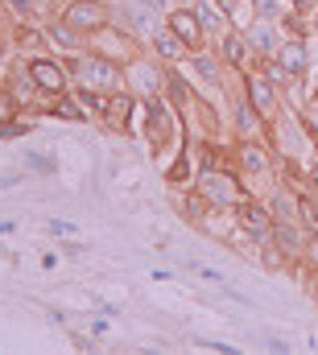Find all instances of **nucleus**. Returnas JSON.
Instances as JSON below:
<instances>
[{"label": "nucleus", "instance_id": "1a4fd4ad", "mask_svg": "<svg viewBox=\"0 0 318 355\" xmlns=\"http://www.w3.org/2000/svg\"><path fill=\"white\" fill-rule=\"evenodd\" d=\"M153 50H158L165 62H178L182 54H190V50H186V42H182L174 29H158V33H153Z\"/></svg>", "mask_w": 318, "mask_h": 355}, {"label": "nucleus", "instance_id": "a211bd4d", "mask_svg": "<svg viewBox=\"0 0 318 355\" xmlns=\"http://www.w3.org/2000/svg\"><path fill=\"white\" fill-rule=\"evenodd\" d=\"M194 71H199L207 83H215V62H211V58H203L199 50H194Z\"/></svg>", "mask_w": 318, "mask_h": 355}, {"label": "nucleus", "instance_id": "7ed1b4c3", "mask_svg": "<svg viewBox=\"0 0 318 355\" xmlns=\"http://www.w3.org/2000/svg\"><path fill=\"white\" fill-rule=\"evenodd\" d=\"M244 87H248V103H252V112L260 120H277V87L265 75H248Z\"/></svg>", "mask_w": 318, "mask_h": 355}, {"label": "nucleus", "instance_id": "39448f33", "mask_svg": "<svg viewBox=\"0 0 318 355\" xmlns=\"http://www.w3.org/2000/svg\"><path fill=\"white\" fill-rule=\"evenodd\" d=\"M29 79H33V87L50 91V95H58V91L67 87V75H62V67L54 58H33L29 62Z\"/></svg>", "mask_w": 318, "mask_h": 355}, {"label": "nucleus", "instance_id": "f03ea898", "mask_svg": "<svg viewBox=\"0 0 318 355\" xmlns=\"http://www.w3.org/2000/svg\"><path fill=\"white\" fill-rule=\"evenodd\" d=\"M165 29H174L182 42H186V50L194 54V50H203V33H207V25H203V17H199V8H174L169 17H165Z\"/></svg>", "mask_w": 318, "mask_h": 355}, {"label": "nucleus", "instance_id": "20e7f679", "mask_svg": "<svg viewBox=\"0 0 318 355\" xmlns=\"http://www.w3.org/2000/svg\"><path fill=\"white\" fill-rule=\"evenodd\" d=\"M236 215H240V223H244V232H248V236H265V232H273V215H269V207H265V202L236 198Z\"/></svg>", "mask_w": 318, "mask_h": 355}, {"label": "nucleus", "instance_id": "0eeeda50", "mask_svg": "<svg viewBox=\"0 0 318 355\" xmlns=\"http://www.w3.org/2000/svg\"><path fill=\"white\" fill-rule=\"evenodd\" d=\"M277 62H281L294 79L306 75V67H310V50H306V42H298V37H294V42H281V46H277Z\"/></svg>", "mask_w": 318, "mask_h": 355}, {"label": "nucleus", "instance_id": "4be33fe9", "mask_svg": "<svg viewBox=\"0 0 318 355\" xmlns=\"http://www.w3.org/2000/svg\"><path fill=\"white\" fill-rule=\"evenodd\" d=\"M294 8L306 17V12H318V0H294Z\"/></svg>", "mask_w": 318, "mask_h": 355}, {"label": "nucleus", "instance_id": "9b49d317", "mask_svg": "<svg viewBox=\"0 0 318 355\" xmlns=\"http://www.w3.org/2000/svg\"><path fill=\"white\" fill-rule=\"evenodd\" d=\"M203 194H207V202H219V207L236 202V194H232V186L224 178H203Z\"/></svg>", "mask_w": 318, "mask_h": 355}, {"label": "nucleus", "instance_id": "423d86ee", "mask_svg": "<svg viewBox=\"0 0 318 355\" xmlns=\"http://www.w3.org/2000/svg\"><path fill=\"white\" fill-rule=\"evenodd\" d=\"M79 79H83V87H112L116 83V67L108 58H83Z\"/></svg>", "mask_w": 318, "mask_h": 355}, {"label": "nucleus", "instance_id": "4468645a", "mask_svg": "<svg viewBox=\"0 0 318 355\" xmlns=\"http://www.w3.org/2000/svg\"><path fill=\"white\" fill-rule=\"evenodd\" d=\"M252 42H256V46H260L265 54H273V50H277V29H269V21L260 17V25L252 29Z\"/></svg>", "mask_w": 318, "mask_h": 355}, {"label": "nucleus", "instance_id": "2eb2a0df", "mask_svg": "<svg viewBox=\"0 0 318 355\" xmlns=\"http://www.w3.org/2000/svg\"><path fill=\"white\" fill-rule=\"evenodd\" d=\"M128 79H133V87H145V91H153L158 87V75L145 67V62H137V67H128Z\"/></svg>", "mask_w": 318, "mask_h": 355}, {"label": "nucleus", "instance_id": "6e6552de", "mask_svg": "<svg viewBox=\"0 0 318 355\" xmlns=\"http://www.w3.org/2000/svg\"><path fill=\"white\" fill-rule=\"evenodd\" d=\"M99 112H103V120L112 124V128H128V112H133V99L128 95H112L108 103H99Z\"/></svg>", "mask_w": 318, "mask_h": 355}, {"label": "nucleus", "instance_id": "dca6fc26", "mask_svg": "<svg viewBox=\"0 0 318 355\" xmlns=\"http://www.w3.org/2000/svg\"><path fill=\"white\" fill-rule=\"evenodd\" d=\"M12 116H17V95L0 91V124H12Z\"/></svg>", "mask_w": 318, "mask_h": 355}, {"label": "nucleus", "instance_id": "f257e3e1", "mask_svg": "<svg viewBox=\"0 0 318 355\" xmlns=\"http://www.w3.org/2000/svg\"><path fill=\"white\" fill-rule=\"evenodd\" d=\"M62 25L75 29V33H99V29L108 25V8H103L99 0H75V4H67Z\"/></svg>", "mask_w": 318, "mask_h": 355}, {"label": "nucleus", "instance_id": "6ab92c4d", "mask_svg": "<svg viewBox=\"0 0 318 355\" xmlns=\"http://www.w3.org/2000/svg\"><path fill=\"white\" fill-rule=\"evenodd\" d=\"M165 91L174 95V103H186V87H182V79H178V75H169V79H165Z\"/></svg>", "mask_w": 318, "mask_h": 355}, {"label": "nucleus", "instance_id": "f8f14e48", "mask_svg": "<svg viewBox=\"0 0 318 355\" xmlns=\"http://www.w3.org/2000/svg\"><path fill=\"white\" fill-rule=\"evenodd\" d=\"M224 58H228V67H240L248 58V42L240 33H224Z\"/></svg>", "mask_w": 318, "mask_h": 355}, {"label": "nucleus", "instance_id": "393cba45", "mask_svg": "<svg viewBox=\"0 0 318 355\" xmlns=\"http://www.w3.org/2000/svg\"><path fill=\"white\" fill-rule=\"evenodd\" d=\"M178 4H194V0H178Z\"/></svg>", "mask_w": 318, "mask_h": 355}, {"label": "nucleus", "instance_id": "412c9836", "mask_svg": "<svg viewBox=\"0 0 318 355\" xmlns=\"http://www.w3.org/2000/svg\"><path fill=\"white\" fill-rule=\"evenodd\" d=\"M302 257H306V261H310V265L318 268V236H315V240H306V248H302Z\"/></svg>", "mask_w": 318, "mask_h": 355}, {"label": "nucleus", "instance_id": "9d476101", "mask_svg": "<svg viewBox=\"0 0 318 355\" xmlns=\"http://www.w3.org/2000/svg\"><path fill=\"white\" fill-rule=\"evenodd\" d=\"M240 166H244L248 174H265V170H269V157H265V149H260V145L244 141V145H240Z\"/></svg>", "mask_w": 318, "mask_h": 355}, {"label": "nucleus", "instance_id": "f3484780", "mask_svg": "<svg viewBox=\"0 0 318 355\" xmlns=\"http://www.w3.org/2000/svg\"><path fill=\"white\" fill-rule=\"evenodd\" d=\"M199 17H203V25H207L211 33H219V29H224V17H219L215 8H207V4H203V8H199Z\"/></svg>", "mask_w": 318, "mask_h": 355}, {"label": "nucleus", "instance_id": "b1692460", "mask_svg": "<svg viewBox=\"0 0 318 355\" xmlns=\"http://www.w3.org/2000/svg\"><path fill=\"white\" fill-rule=\"evenodd\" d=\"M46 227H50L54 236H75V227H71V223H46Z\"/></svg>", "mask_w": 318, "mask_h": 355}, {"label": "nucleus", "instance_id": "aec40b11", "mask_svg": "<svg viewBox=\"0 0 318 355\" xmlns=\"http://www.w3.org/2000/svg\"><path fill=\"white\" fill-rule=\"evenodd\" d=\"M54 112H58L62 120H83V112H79V107H75V103H58Z\"/></svg>", "mask_w": 318, "mask_h": 355}, {"label": "nucleus", "instance_id": "5701e85b", "mask_svg": "<svg viewBox=\"0 0 318 355\" xmlns=\"http://www.w3.org/2000/svg\"><path fill=\"white\" fill-rule=\"evenodd\" d=\"M215 4H219V12H232V17H236V12H240V4H244V0H215Z\"/></svg>", "mask_w": 318, "mask_h": 355}, {"label": "nucleus", "instance_id": "ddd939ff", "mask_svg": "<svg viewBox=\"0 0 318 355\" xmlns=\"http://www.w3.org/2000/svg\"><path fill=\"white\" fill-rule=\"evenodd\" d=\"M273 236H277V244H281L285 252H302V248H306V240H298V232L285 227V223H273Z\"/></svg>", "mask_w": 318, "mask_h": 355}]
</instances>
